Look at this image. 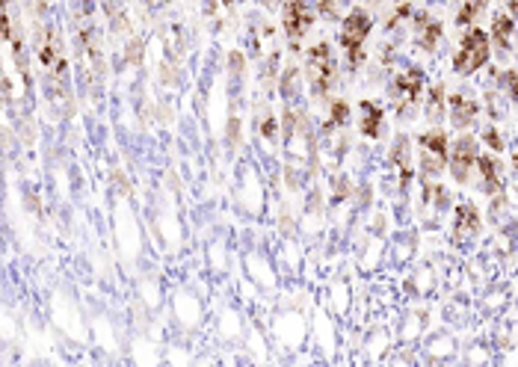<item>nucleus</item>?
Segmentation results:
<instances>
[{"mask_svg": "<svg viewBox=\"0 0 518 367\" xmlns=\"http://www.w3.org/2000/svg\"><path fill=\"white\" fill-rule=\"evenodd\" d=\"M412 21H415V42H417V47L427 51V54H432L439 47V42H441V33H444L441 21H436L429 12H415Z\"/></svg>", "mask_w": 518, "mask_h": 367, "instance_id": "nucleus-7", "label": "nucleus"}, {"mask_svg": "<svg viewBox=\"0 0 518 367\" xmlns=\"http://www.w3.org/2000/svg\"><path fill=\"white\" fill-rule=\"evenodd\" d=\"M314 24V12L311 6L305 4V0H288L285 4V18H281V27H285V33L291 39H303L305 33L311 30Z\"/></svg>", "mask_w": 518, "mask_h": 367, "instance_id": "nucleus-6", "label": "nucleus"}, {"mask_svg": "<svg viewBox=\"0 0 518 367\" xmlns=\"http://www.w3.org/2000/svg\"><path fill=\"white\" fill-rule=\"evenodd\" d=\"M140 54H142V51L137 47V42H130V47H128V57H130V62H140V60H137Z\"/></svg>", "mask_w": 518, "mask_h": 367, "instance_id": "nucleus-25", "label": "nucleus"}, {"mask_svg": "<svg viewBox=\"0 0 518 367\" xmlns=\"http://www.w3.org/2000/svg\"><path fill=\"white\" fill-rule=\"evenodd\" d=\"M409 137L406 133H397V140L391 145V160L394 166H400V178H403V184L412 178V148H409Z\"/></svg>", "mask_w": 518, "mask_h": 367, "instance_id": "nucleus-12", "label": "nucleus"}, {"mask_svg": "<svg viewBox=\"0 0 518 367\" xmlns=\"http://www.w3.org/2000/svg\"><path fill=\"white\" fill-rule=\"evenodd\" d=\"M305 77L311 83L314 95H326L335 86V57H332L329 42H317L305 54Z\"/></svg>", "mask_w": 518, "mask_h": 367, "instance_id": "nucleus-3", "label": "nucleus"}, {"mask_svg": "<svg viewBox=\"0 0 518 367\" xmlns=\"http://www.w3.org/2000/svg\"><path fill=\"white\" fill-rule=\"evenodd\" d=\"M424 4H432V0H424Z\"/></svg>", "mask_w": 518, "mask_h": 367, "instance_id": "nucleus-29", "label": "nucleus"}, {"mask_svg": "<svg viewBox=\"0 0 518 367\" xmlns=\"http://www.w3.org/2000/svg\"><path fill=\"white\" fill-rule=\"evenodd\" d=\"M444 113H447V89H444V83H432L429 98H427V119L441 122Z\"/></svg>", "mask_w": 518, "mask_h": 367, "instance_id": "nucleus-14", "label": "nucleus"}, {"mask_svg": "<svg viewBox=\"0 0 518 367\" xmlns=\"http://www.w3.org/2000/svg\"><path fill=\"white\" fill-rule=\"evenodd\" d=\"M497 80H500V86H504V92L509 95V101H518V69L497 74Z\"/></svg>", "mask_w": 518, "mask_h": 367, "instance_id": "nucleus-20", "label": "nucleus"}, {"mask_svg": "<svg viewBox=\"0 0 518 367\" xmlns=\"http://www.w3.org/2000/svg\"><path fill=\"white\" fill-rule=\"evenodd\" d=\"M231 72H243V57L240 54H231Z\"/></svg>", "mask_w": 518, "mask_h": 367, "instance_id": "nucleus-24", "label": "nucleus"}, {"mask_svg": "<svg viewBox=\"0 0 518 367\" xmlns=\"http://www.w3.org/2000/svg\"><path fill=\"white\" fill-rule=\"evenodd\" d=\"M489 6V0H468V4L459 9V15H456V24L459 27H468V24H474L477 18H480V12Z\"/></svg>", "mask_w": 518, "mask_h": 367, "instance_id": "nucleus-16", "label": "nucleus"}, {"mask_svg": "<svg viewBox=\"0 0 518 367\" xmlns=\"http://www.w3.org/2000/svg\"><path fill=\"white\" fill-rule=\"evenodd\" d=\"M276 128H278V125H276V119L270 115V119H264V125H261V133H264L266 140H276Z\"/></svg>", "mask_w": 518, "mask_h": 367, "instance_id": "nucleus-23", "label": "nucleus"}, {"mask_svg": "<svg viewBox=\"0 0 518 367\" xmlns=\"http://www.w3.org/2000/svg\"><path fill=\"white\" fill-rule=\"evenodd\" d=\"M489 57H492V36L489 33H483L480 27H471L459 42V51L454 57V69L465 77L477 74L483 65L489 62Z\"/></svg>", "mask_w": 518, "mask_h": 367, "instance_id": "nucleus-1", "label": "nucleus"}, {"mask_svg": "<svg viewBox=\"0 0 518 367\" xmlns=\"http://www.w3.org/2000/svg\"><path fill=\"white\" fill-rule=\"evenodd\" d=\"M477 157H480V145L471 133H462V137L450 145V160H447V169L459 184H465L471 178V169L477 166Z\"/></svg>", "mask_w": 518, "mask_h": 367, "instance_id": "nucleus-5", "label": "nucleus"}, {"mask_svg": "<svg viewBox=\"0 0 518 367\" xmlns=\"http://www.w3.org/2000/svg\"><path fill=\"white\" fill-rule=\"evenodd\" d=\"M447 104H450V107H447V110H450V125L459 128V130L471 128V125H474V119L480 115V104L474 101V98L462 95V92L450 95V98H447Z\"/></svg>", "mask_w": 518, "mask_h": 367, "instance_id": "nucleus-8", "label": "nucleus"}, {"mask_svg": "<svg viewBox=\"0 0 518 367\" xmlns=\"http://www.w3.org/2000/svg\"><path fill=\"white\" fill-rule=\"evenodd\" d=\"M371 30H373L371 15H367L364 9H349V15L341 24V45H344L347 60H349L353 69H359V65L364 62V42H367V36H371Z\"/></svg>", "mask_w": 518, "mask_h": 367, "instance_id": "nucleus-2", "label": "nucleus"}, {"mask_svg": "<svg viewBox=\"0 0 518 367\" xmlns=\"http://www.w3.org/2000/svg\"><path fill=\"white\" fill-rule=\"evenodd\" d=\"M417 142H421L424 152H432V154L450 160V142H447L444 130H427V133H421V140H417Z\"/></svg>", "mask_w": 518, "mask_h": 367, "instance_id": "nucleus-15", "label": "nucleus"}, {"mask_svg": "<svg viewBox=\"0 0 518 367\" xmlns=\"http://www.w3.org/2000/svg\"><path fill=\"white\" fill-rule=\"evenodd\" d=\"M483 142H486L495 154H500V152H504V137H500V130H495V128L483 130Z\"/></svg>", "mask_w": 518, "mask_h": 367, "instance_id": "nucleus-21", "label": "nucleus"}, {"mask_svg": "<svg viewBox=\"0 0 518 367\" xmlns=\"http://www.w3.org/2000/svg\"><path fill=\"white\" fill-rule=\"evenodd\" d=\"M424 83H427V77H424L421 69H406V72H400L391 80L388 95H391V101L397 104V113L412 115V110L421 104V98H424Z\"/></svg>", "mask_w": 518, "mask_h": 367, "instance_id": "nucleus-4", "label": "nucleus"}, {"mask_svg": "<svg viewBox=\"0 0 518 367\" xmlns=\"http://www.w3.org/2000/svg\"><path fill=\"white\" fill-rule=\"evenodd\" d=\"M512 33H515V18H512V15L495 12L492 15V39H495V45L500 47V51H507V47H509Z\"/></svg>", "mask_w": 518, "mask_h": 367, "instance_id": "nucleus-13", "label": "nucleus"}, {"mask_svg": "<svg viewBox=\"0 0 518 367\" xmlns=\"http://www.w3.org/2000/svg\"><path fill=\"white\" fill-rule=\"evenodd\" d=\"M349 122V104L347 101H335L329 107V122L326 128H335V125H347Z\"/></svg>", "mask_w": 518, "mask_h": 367, "instance_id": "nucleus-18", "label": "nucleus"}, {"mask_svg": "<svg viewBox=\"0 0 518 367\" xmlns=\"http://www.w3.org/2000/svg\"><path fill=\"white\" fill-rule=\"evenodd\" d=\"M261 4H266V6H270V4H278V0H261Z\"/></svg>", "mask_w": 518, "mask_h": 367, "instance_id": "nucleus-28", "label": "nucleus"}, {"mask_svg": "<svg viewBox=\"0 0 518 367\" xmlns=\"http://www.w3.org/2000/svg\"><path fill=\"white\" fill-rule=\"evenodd\" d=\"M512 166H515V169H518V152L512 154Z\"/></svg>", "mask_w": 518, "mask_h": 367, "instance_id": "nucleus-27", "label": "nucleus"}, {"mask_svg": "<svg viewBox=\"0 0 518 367\" xmlns=\"http://www.w3.org/2000/svg\"><path fill=\"white\" fill-rule=\"evenodd\" d=\"M349 4V0H320L317 4V12L323 15V18H329V21H335L338 15H341V9Z\"/></svg>", "mask_w": 518, "mask_h": 367, "instance_id": "nucleus-19", "label": "nucleus"}, {"mask_svg": "<svg viewBox=\"0 0 518 367\" xmlns=\"http://www.w3.org/2000/svg\"><path fill=\"white\" fill-rule=\"evenodd\" d=\"M480 225H483L480 210L471 202L456 205V235H462V237H477L480 235Z\"/></svg>", "mask_w": 518, "mask_h": 367, "instance_id": "nucleus-11", "label": "nucleus"}, {"mask_svg": "<svg viewBox=\"0 0 518 367\" xmlns=\"http://www.w3.org/2000/svg\"><path fill=\"white\" fill-rule=\"evenodd\" d=\"M361 133L367 140H379L382 130H385V113L373 101H361Z\"/></svg>", "mask_w": 518, "mask_h": 367, "instance_id": "nucleus-10", "label": "nucleus"}, {"mask_svg": "<svg viewBox=\"0 0 518 367\" xmlns=\"http://www.w3.org/2000/svg\"><path fill=\"white\" fill-rule=\"evenodd\" d=\"M371 4H379V0H371Z\"/></svg>", "mask_w": 518, "mask_h": 367, "instance_id": "nucleus-30", "label": "nucleus"}, {"mask_svg": "<svg viewBox=\"0 0 518 367\" xmlns=\"http://www.w3.org/2000/svg\"><path fill=\"white\" fill-rule=\"evenodd\" d=\"M477 169H480V178H483V193L497 196L500 190H504V166H500L497 154H480Z\"/></svg>", "mask_w": 518, "mask_h": 367, "instance_id": "nucleus-9", "label": "nucleus"}, {"mask_svg": "<svg viewBox=\"0 0 518 367\" xmlns=\"http://www.w3.org/2000/svg\"><path fill=\"white\" fill-rule=\"evenodd\" d=\"M409 18H412V6H409V4H400V6L394 9V15L388 18V27L394 30L397 24H403V21H409Z\"/></svg>", "mask_w": 518, "mask_h": 367, "instance_id": "nucleus-22", "label": "nucleus"}, {"mask_svg": "<svg viewBox=\"0 0 518 367\" xmlns=\"http://www.w3.org/2000/svg\"><path fill=\"white\" fill-rule=\"evenodd\" d=\"M509 4V12H512V18H518V0H507Z\"/></svg>", "mask_w": 518, "mask_h": 367, "instance_id": "nucleus-26", "label": "nucleus"}, {"mask_svg": "<svg viewBox=\"0 0 518 367\" xmlns=\"http://www.w3.org/2000/svg\"><path fill=\"white\" fill-rule=\"evenodd\" d=\"M424 196L432 198L439 210H444V208L450 205V193H447L444 184H439V181H424Z\"/></svg>", "mask_w": 518, "mask_h": 367, "instance_id": "nucleus-17", "label": "nucleus"}]
</instances>
